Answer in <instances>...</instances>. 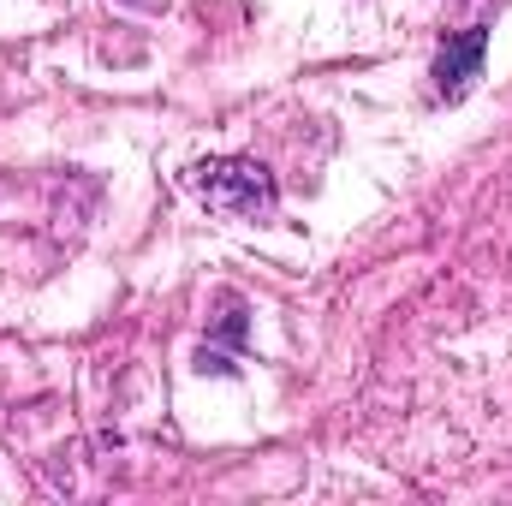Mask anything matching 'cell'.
<instances>
[{"instance_id": "obj_1", "label": "cell", "mask_w": 512, "mask_h": 506, "mask_svg": "<svg viewBox=\"0 0 512 506\" xmlns=\"http://www.w3.org/2000/svg\"><path fill=\"white\" fill-rule=\"evenodd\" d=\"M185 185L215 209V215H227V221H274V209H280V185H274V173L251 161V155H215V161H197L191 173H185Z\"/></svg>"}, {"instance_id": "obj_2", "label": "cell", "mask_w": 512, "mask_h": 506, "mask_svg": "<svg viewBox=\"0 0 512 506\" xmlns=\"http://www.w3.org/2000/svg\"><path fill=\"white\" fill-rule=\"evenodd\" d=\"M483 54H489V30H483V24L459 30V36L435 54V96H441V102H459V96L471 90V78H483Z\"/></svg>"}]
</instances>
